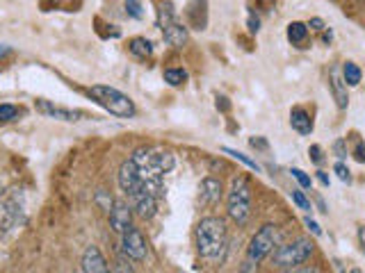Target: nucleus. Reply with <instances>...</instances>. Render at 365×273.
<instances>
[{
  "mask_svg": "<svg viewBox=\"0 0 365 273\" xmlns=\"http://www.w3.org/2000/svg\"><path fill=\"white\" fill-rule=\"evenodd\" d=\"M226 221L219 216H206L197 225V251L206 260H219L226 248Z\"/></svg>",
  "mask_w": 365,
  "mask_h": 273,
  "instance_id": "nucleus-1",
  "label": "nucleus"
},
{
  "mask_svg": "<svg viewBox=\"0 0 365 273\" xmlns=\"http://www.w3.org/2000/svg\"><path fill=\"white\" fill-rule=\"evenodd\" d=\"M89 96L96 100V103L109 112L117 118H133L137 114V107L133 103L131 96H126L124 91H119L114 87H107V85H94L89 89Z\"/></svg>",
  "mask_w": 365,
  "mask_h": 273,
  "instance_id": "nucleus-2",
  "label": "nucleus"
},
{
  "mask_svg": "<svg viewBox=\"0 0 365 273\" xmlns=\"http://www.w3.org/2000/svg\"><path fill=\"white\" fill-rule=\"evenodd\" d=\"M226 207L228 216L233 218L237 225H244L251 216V185L244 176H237L231 182L226 196Z\"/></svg>",
  "mask_w": 365,
  "mask_h": 273,
  "instance_id": "nucleus-3",
  "label": "nucleus"
},
{
  "mask_svg": "<svg viewBox=\"0 0 365 273\" xmlns=\"http://www.w3.org/2000/svg\"><path fill=\"white\" fill-rule=\"evenodd\" d=\"M315 251V244L308 239V237H299V239L290 244H281L277 251H274L272 260L281 269H295L299 264H304Z\"/></svg>",
  "mask_w": 365,
  "mask_h": 273,
  "instance_id": "nucleus-4",
  "label": "nucleus"
},
{
  "mask_svg": "<svg viewBox=\"0 0 365 273\" xmlns=\"http://www.w3.org/2000/svg\"><path fill=\"white\" fill-rule=\"evenodd\" d=\"M274 246H279V225L265 223L258 232L251 237L249 248H246V264L258 267V264L274 253Z\"/></svg>",
  "mask_w": 365,
  "mask_h": 273,
  "instance_id": "nucleus-5",
  "label": "nucleus"
},
{
  "mask_svg": "<svg viewBox=\"0 0 365 273\" xmlns=\"http://www.w3.org/2000/svg\"><path fill=\"white\" fill-rule=\"evenodd\" d=\"M121 251L128 260L133 262H142L146 260V253H149V246H146V239L142 230L137 225H128L126 232L121 234Z\"/></svg>",
  "mask_w": 365,
  "mask_h": 273,
  "instance_id": "nucleus-6",
  "label": "nucleus"
},
{
  "mask_svg": "<svg viewBox=\"0 0 365 273\" xmlns=\"http://www.w3.org/2000/svg\"><path fill=\"white\" fill-rule=\"evenodd\" d=\"M21 214H23V194L18 191H12L5 200L3 207H0V227L7 230H14L21 223Z\"/></svg>",
  "mask_w": 365,
  "mask_h": 273,
  "instance_id": "nucleus-7",
  "label": "nucleus"
},
{
  "mask_svg": "<svg viewBox=\"0 0 365 273\" xmlns=\"http://www.w3.org/2000/svg\"><path fill=\"white\" fill-rule=\"evenodd\" d=\"M119 187H121V191L126 194L128 200L140 194V191H146L144 189V182L140 178V171H137L133 160H126L121 164V169H119Z\"/></svg>",
  "mask_w": 365,
  "mask_h": 273,
  "instance_id": "nucleus-8",
  "label": "nucleus"
},
{
  "mask_svg": "<svg viewBox=\"0 0 365 273\" xmlns=\"http://www.w3.org/2000/svg\"><path fill=\"white\" fill-rule=\"evenodd\" d=\"M109 225L117 234H124L128 225H133V207L126 200H114L109 207Z\"/></svg>",
  "mask_w": 365,
  "mask_h": 273,
  "instance_id": "nucleus-9",
  "label": "nucleus"
},
{
  "mask_svg": "<svg viewBox=\"0 0 365 273\" xmlns=\"http://www.w3.org/2000/svg\"><path fill=\"white\" fill-rule=\"evenodd\" d=\"M36 112L44 114V116H51V118H58V121H80L85 112L80 109H67V107H60L51 103V100H36Z\"/></svg>",
  "mask_w": 365,
  "mask_h": 273,
  "instance_id": "nucleus-10",
  "label": "nucleus"
},
{
  "mask_svg": "<svg viewBox=\"0 0 365 273\" xmlns=\"http://www.w3.org/2000/svg\"><path fill=\"white\" fill-rule=\"evenodd\" d=\"M80 271L82 273H109V267L103 258V253L98 251V246H87L80 260Z\"/></svg>",
  "mask_w": 365,
  "mask_h": 273,
  "instance_id": "nucleus-11",
  "label": "nucleus"
},
{
  "mask_svg": "<svg viewBox=\"0 0 365 273\" xmlns=\"http://www.w3.org/2000/svg\"><path fill=\"white\" fill-rule=\"evenodd\" d=\"M328 89H331V96L336 100L338 109H347L350 107V94H347V85L343 80V71L333 66L328 71Z\"/></svg>",
  "mask_w": 365,
  "mask_h": 273,
  "instance_id": "nucleus-12",
  "label": "nucleus"
},
{
  "mask_svg": "<svg viewBox=\"0 0 365 273\" xmlns=\"http://www.w3.org/2000/svg\"><path fill=\"white\" fill-rule=\"evenodd\" d=\"M185 18L192 30H206L208 25V0H190L185 7Z\"/></svg>",
  "mask_w": 365,
  "mask_h": 273,
  "instance_id": "nucleus-13",
  "label": "nucleus"
},
{
  "mask_svg": "<svg viewBox=\"0 0 365 273\" xmlns=\"http://www.w3.org/2000/svg\"><path fill=\"white\" fill-rule=\"evenodd\" d=\"M158 196H153L149 194V191H140L137 196H133L128 203H131V207L135 209V214L137 216H142V218H153L155 212H158Z\"/></svg>",
  "mask_w": 365,
  "mask_h": 273,
  "instance_id": "nucleus-14",
  "label": "nucleus"
},
{
  "mask_svg": "<svg viewBox=\"0 0 365 273\" xmlns=\"http://www.w3.org/2000/svg\"><path fill=\"white\" fill-rule=\"evenodd\" d=\"M222 191H224L222 180L208 176L201 180V185H199V198L204 205H217L219 200H222Z\"/></svg>",
  "mask_w": 365,
  "mask_h": 273,
  "instance_id": "nucleus-15",
  "label": "nucleus"
},
{
  "mask_svg": "<svg viewBox=\"0 0 365 273\" xmlns=\"http://www.w3.org/2000/svg\"><path fill=\"white\" fill-rule=\"evenodd\" d=\"M160 32L171 48H182V46L187 43V25H182L178 18L176 21H171L169 25H164Z\"/></svg>",
  "mask_w": 365,
  "mask_h": 273,
  "instance_id": "nucleus-16",
  "label": "nucleus"
},
{
  "mask_svg": "<svg viewBox=\"0 0 365 273\" xmlns=\"http://www.w3.org/2000/svg\"><path fill=\"white\" fill-rule=\"evenodd\" d=\"M290 125H292V130L299 132V134H304V136L313 132V118H310V114L306 112L304 107H292Z\"/></svg>",
  "mask_w": 365,
  "mask_h": 273,
  "instance_id": "nucleus-17",
  "label": "nucleus"
},
{
  "mask_svg": "<svg viewBox=\"0 0 365 273\" xmlns=\"http://www.w3.org/2000/svg\"><path fill=\"white\" fill-rule=\"evenodd\" d=\"M128 50H131L137 59H149L153 55V43L146 39V36H135V39L128 41Z\"/></svg>",
  "mask_w": 365,
  "mask_h": 273,
  "instance_id": "nucleus-18",
  "label": "nucleus"
},
{
  "mask_svg": "<svg viewBox=\"0 0 365 273\" xmlns=\"http://www.w3.org/2000/svg\"><path fill=\"white\" fill-rule=\"evenodd\" d=\"M361 78H363V71L359 69V64L354 62H345L343 66V80L347 87H359L361 85Z\"/></svg>",
  "mask_w": 365,
  "mask_h": 273,
  "instance_id": "nucleus-19",
  "label": "nucleus"
},
{
  "mask_svg": "<svg viewBox=\"0 0 365 273\" xmlns=\"http://www.w3.org/2000/svg\"><path fill=\"white\" fill-rule=\"evenodd\" d=\"M80 0H41L44 12H51V9H62V12H78Z\"/></svg>",
  "mask_w": 365,
  "mask_h": 273,
  "instance_id": "nucleus-20",
  "label": "nucleus"
},
{
  "mask_svg": "<svg viewBox=\"0 0 365 273\" xmlns=\"http://www.w3.org/2000/svg\"><path fill=\"white\" fill-rule=\"evenodd\" d=\"M176 9H173V3L171 0H162L160 7H158V27L162 30L164 25H169L171 21H176Z\"/></svg>",
  "mask_w": 365,
  "mask_h": 273,
  "instance_id": "nucleus-21",
  "label": "nucleus"
},
{
  "mask_svg": "<svg viewBox=\"0 0 365 273\" xmlns=\"http://www.w3.org/2000/svg\"><path fill=\"white\" fill-rule=\"evenodd\" d=\"M288 39H290V43H295V46L304 43L308 39V25L299 23V21H292L288 25Z\"/></svg>",
  "mask_w": 365,
  "mask_h": 273,
  "instance_id": "nucleus-22",
  "label": "nucleus"
},
{
  "mask_svg": "<svg viewBox=\"0 0 365 273\" xmlns=\"http://www.w3.org/2000/svg\"><path fill=\"white\" fill-rule=\"evenodd\" d=\"M164 82L169 87H182L187 82V73L182 69H167L164 71Z\"/></svg>",
  "mask_w": 365,
  "mask_h": 273,
  "instance_id": "nucleus-23",
  "label": "nucleus"
},
{
  "mask_svg": "<svg viewBox=\"0 0 365 273\" xmlns=\"http://www.w3.org/2000/svg\"><path fill=\"white\" fill-rule=\"evenodd\" d=\"M21 114H23V109H18L16 105H9V103L0 105V123H12Z\"/></svg>",
  "mask_w": 365,
  "mask_h": 273,
  "instance_id": "nucleus-24",
  "label": "nucleus"
},
{
  "mask_svg": "<svg viewBox=\"0 0 365 273\" xmlns=\"http://www.w3.org/2000/svg\"><path fill=\"white\" fill-rule=\"evenodd\" d=\"M290 196H292V203H295L299 209H304V212H310V209H313V205H310L308 196H306L299 187H297V189H292V191H290Z\"/></svg>",
  "mask_w": 365,
  "mask_h": 273,
  "instance_id": "nucleus-25",
  "label": "nucleus"
},
{
  "mask_svg": "<svg viewBox=\"0 0 365 273\" xmlns=\"http://www.w3.org/2000/svg\"><path fill=\"white\" fill-rule=\"evenodd\" d=\"M226 155H231V158L233 160H237V162H242L244 164V167H249V169H253V171H260V167H258V164H255L251 158H246V155L244 153H240V150H235V148H222Z\"/></svg>",
  "mask_w": 365,
  "mask_h": 273,
  "instance_id": "nucleus-26",
  "label": "nucleus"
},
{
  "mask_svg": "<svg viewBox=\"0 0 365 273\" xmlns=\"http://www.w3.org/2000/svg\"><path fill=\"white\" fill-rule=\"evenodd\" d=\"M112 273H135V269H133V264L128 262L126 255H119L117 262H114V271Z\"/></svg>",
  "mask_w": 365,
  "mask_h": 273,
  "instance_id": "nucleus-27",
  "label": "nucleus"
},
{
  "mask_svg": "<svg viewBox=\"0 0 365 273\" xmlns=\"http://www.w3.org/2000/svg\"><path fill=\"white\" fill-rule=\"evenodd\" d=\"M290 173H292V178H295L304 189H310V185H313V180H310V176H306V171H301V169H292Z\"/></svg>",
  "mask_w": 365,
  "mask_h": 273,
  "instance_id": "nucleus-28",
  "label": "nucleus"
},
{
  "mask_svg": "<svg viewBox=\"0 0 365 273\" xmlns=\"http://www.w3.org/2000/svg\"><path fill=\"white\" fill-rule=\"evenodd\" d=\"M126 12L133 18H142V3L140 0H126Z\"/></svg>",
  "mask_w": 365,
  "mask_h": 273,
  "instance_id": "nucleus-29",
  "label": "nucleus"
},
{
  "mask_svg": "<svg viewBox=\"0 0 365 273\" xmlns=\"http://www.w3.org/2000/svg\"><path fill=\"white\" fill-rule=\"evenodd\" d=\"M333 171H336V176L340 178L343 182H352V171L347 169V164H345V162H336Z\"/></svg>",
  "mask_w": 365,
  "mask_h": 273,
  "instance_id": "nucleus-30",
  "label": "nucleus"
},
{
  "mask_svg": "<svg viewBox=\"0 0 365 273\" xmlns=\"http://www.w3.org/2000/svg\"><path fill=\"white\" fill-rule=\"evenodd\" d=\"M308 155H310V160H313L315 164H322V162H324V155H322V148H319V146H317V144H313V146H310V148H308Z\"/></svg>",
  "mask_w": 365,
  "mask_h": 273,
  "instance_id": "nucleus-31",
  "label": "nucleus"
},
{
  "mask_svg": "<svg viewBox=\"0 0 365 273\" xmlns=\"http://www.w3.org/2000/svg\"><path fill=\"white\" fill-rule=\"evenodd\" d=\"M333 153H336L338 160H345V158H347V141H345V139H338V141L333 144Z\"/></svg>",
  "mask_w": 365,
  "mask_h": 273,
  "instance_id": "nucleus-32",
  "label": "nucleus"
},
{
  "mask_svg": "<svg viewBox=\"0 0 365 273\" xmlns=\"http://www.w3.org/2000/svg\"><path fill=\"white\" fill-rule=\"evenodd\" d=\"M354 158H356V162L365 164V144H363V141L356 144V148H354Z\"/></svg>",
  "mask_w": 365,
  "mask_h": 273,
  "instance_id": "nucleus-33",
  "label": "nucleus"
},
{
  "mask_svg": "<svg viewBox=\"0 0 365 273\" xmlns=\"http://www.w3.org/2000/svg\"><path fill=\"white\" fill-rule=\"evenodd\" d=\"M304 223H306V227H308V230L313 232L315 237H319V234H322V227H319V225H317V223L313 221V218H310V216H306V218H304Z\"/></svg>",
  "mask_w": 365,
  "mask_h": 273,
  "instance_id": "nucleus-34",
  "label": "nucleus"
},
{
  "mask_svg": "<svg viewBox=\"0 0 365 273\" xmlns=\"http://www.w3.org/2000/svg\"><path fill=\"white\" fill-rule=\"evenodd\" d=\"M286 273H322L317 267H295V269H288Z\"/></svg>",
  "mask_w": 365,
  "mask_h": 273,
  "instance_id": "nucleus-35",
  "label": "nucleus"
},
{
  "mask_svg": "<svg viewBox=\"0 0 365 273\" xmlns=\"http://www.w3.org/2000/svg\"><path fill=\"white\" fill-rule=\"evenodd\" d=\"M249 144H251V148H260V150L267 148V141H265L263 136H253V139H249Z\"/></svg>",
  "mask_w": 365,
  "mask_h": 273,
  "instance_id": "nucleus-36",
  "label": "nucleus"
},
{
  "mask_svg": "<svg viewBox=\"0 0 365 273\" xmlns=\"http://www.w3.org/2000/svg\"><path fill=\"white\" fill-rule=\"evenodd\" d=\"M217 109H222V112H228V109H231V103H228L226 96H217Z\"/></svg>",
  "mask_w": 365,
  "mask_h": 273,
  "instance_id": "nucleus-37",
  "label": "nucleus"
},
{
  "mask_svg": "<svg viewBox=\"0 0 365 273\" xmlns=\"http://www.w3.org/2000/svg\"><path fill=\"white\" fill-rule=\"evenodd\" d=\"M308 27H313V30H324V21H322V18H310V21H308Z\"/></svg>",
  "mask_w": 365,
  "mask_h": 273,
  "instance_id": "nucleus-38",
  "label": "nucleus"
},
{
  "mask_svg": "<svg viewBox=\"0 0 365 273\" xmlns=\"http://www.w3.org/2000/svg\"><path fill=\"white\" fill-rule=\"evenodd\" d=\"M260 30V21H258V16H249V32H258Z\"/></svg>",
  "mask_w": 365,
  "mask_h": 273,
  "instance_id": "nucleus-39",
  "label": "nucleus"
},
{
  "mask_svg": "<svg viewBox=\"0 0 365 273\" xmlns=\"http://www.w3.org/2000/svg\"><path fill=\"white\" fill-rule=\"evenodd\" d=\"M359 244H361L363 255H365V225H359Z\"/></svg>",
  "mask_w": 365,
  "mask_h": 273,
  "instance_id": "nucleus-40",
  "label": "nucleus"
},
{
  "mask_svg": "<svg viewBox=\"0 0 365 273\" xmlns=\"http://www.w3.org/2000/svg\"><path fill=\"white\" fill-rule=\"evenodd\" d=\"M317 180H319V185H322V187H328V176H326V171H317Z\"/></svg>",
  "mask_w": 365,
  "mask_h": 273,
  "instance_id": "nucleus-41",
  "label": "nucleus"
},
{
  "mask_svg": "<svg viewBox=\"0 0 365 273\" xmlns=\"http://www.w3.org/2000/svg\"><path fill=\"white\" fill-rule=\"evenodd\" d=\"M3 200H5V178L0 173V207H3Z\"/></svg>",
  "mask_w": 365,
  "mask_h": 273,
  "instance_id": "nucleus-42",
  "label": "nucleus"
},
{
  "mask_svg": "<svg viewBox=\"0 0 365 273\" xmlns=\"http://www.w3.org/2000/svg\"><path fill=\"white\" fill-rule=\"evenodd\" d=\"M9 52H12L9 46H0V57H5V55H9Z\"/></svg>",
  "mask_w": 365,
  "mask_h": 273,
  "instance_id": "nucleus-43",
  "label": "nucleus"
},
{
  "mask_svg": "<svg viewBox=\"0 0 365 273\" xmlns=\"http://www.w3.org/2000/svg\"><path fill=\"white\" fill-rule=\"evenodd\" d=\"M352 273H361V271H359V269H354V271H352Z\"/></svg>",
  "mask_w": 365,
  "mask_h": 273,
  "instance_id": "nucleus-44",
  "label": "nucleus"
},
{
  "mask_svg": "<svg viewBox=\"0 0 365 273\" xmlns=\"http://www.w3.org/2000/svg\"><path fill=\"white\" fill-rule=\"evenodd\" d=\"M80 273H82V271H80Z\"/></svg>",
  "mask_w": 365,
  "mask_h": 273,
  "instance_id": "nucleus-45",
  "label": "nucleus"
}]
</instances>
